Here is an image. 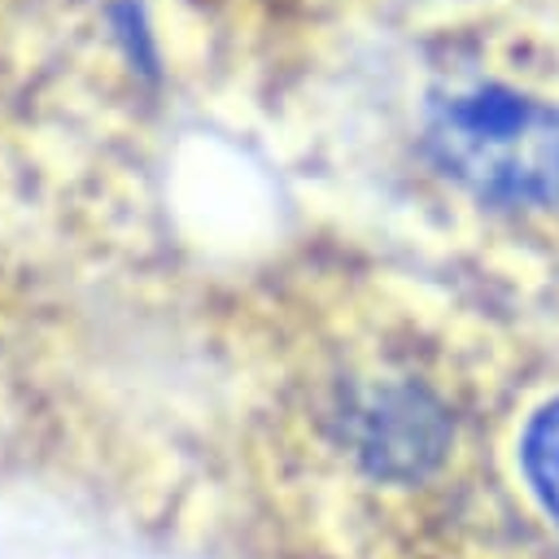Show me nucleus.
<instances>
[{
  "label": "nucleus",
  "mask_w": 559,
  "mask_h": 559,
  "mask_svg": "<svg viewBox=\"0 0 559 559\" xmlns=\"http://www.w3.org/2000/svg\"><path fill=\"white\" fill-rule=\"evenodd\" d=\"M520 467L528 489L537 493V502L546 507L550 520H559V397L546 402L520 441Z\"/></svg>",
  "instance_id": "nucleus-3"
},
{
  "label": "nucleus",
  "mask_w": 559,
  "mask_h": 559,
  "mask_svg": "<svg viewBox=\"0 0 559 559\" xmlns=\"http://www.w3.org/2000/svg\"><path fill=\"white\" fill-rule=\"evenodd\" d=\"M437 162L476 197L502 205L559 201V109L515 87L454 92L432 109Z\"/></svg>",
  "instance_id": "nucleus-1"
},
{
  "label": "nucleus",
  "mask_w": 559,
  "mask_h": 559,
  "mask_svg": "<svg viewBox=\"0 0 559 559\" xmlns=\"http://www.w3.org/2000/svg\"><path fill=\"white\" fill-rule=\"evenodd\" d=\"M354 424H358V445H362V454H367L380 472L419 467L428 454H437V450H432V441H437V415H432L419 397H411V393H402V389L362 397Z\"/></svg>",
  "instance_id": "nucleus-2"
}]
</instances>
